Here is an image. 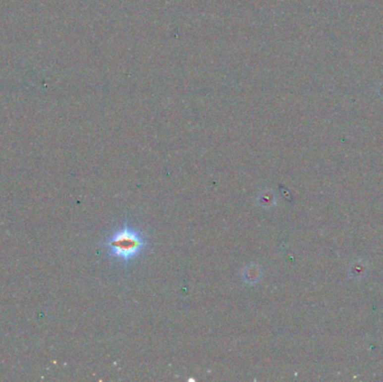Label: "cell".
<instances>
[{"mask_svg": "<svg viewBox=\"0 0 383 382\" xmlns=\"http://www.w3.org/2000/svg\"><path fill=\"white\" fill-rule=\"evenodd\" d=\"M111 258L122 263L124 267L140 256L149 246L144 232L129 224L126 218L121 227L113 231L101 243Z\"/></svg>", "mask_w": 383, "mask_h": 382, "instance_id": "cell-1", "label": "cell"}]
</instances>
